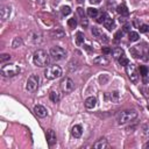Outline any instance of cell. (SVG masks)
Segmentation results:
<instances>
[{
	"mask_svg": "<svg viewBox=\"0 0 149 149\" xmlns=\"http://www.w3.org/2000/svg\"><path fill=\"white\" fill-rule=\"evenodd\" d=\"M33 62L36 66L40 68H48V65L50 64V55L43 50V49H38L34 52L33 56Z\"/></svg>",
	"mask_w": 149,
	"mask_h": 149,
	"instance_id": "cell-1",
	"label": "cell"
},
{
	"mask_svg": "<svg viewBox=\"0 0 149 149\" xmlns=\"http://www.w3.org/2000/svg\"><path fill=\"white\" fill-rule=\"evenodd\" d=\"M137 118V112L135 109H126L121 111L116 115V121L119 125H125L130 121H134Z\"/></svg>",
	"mask_w": 149,
	"mask_h": 149,
	"instance_id": "cell-2",
	"label": "cell"
},
{
	"mask_svg": "<svg viewBox=\"0 0 149 149\" xmlns=\"http://www.w3.org/2000/svg\"><path fill=\"white\" fill-rule=\"evenodd\" d=\"M62 74H63V71H62L61 66H58V65L48 66V68L45 69V71H44V77H45L47 79H50V80L57 79V78L62 77Z\"/></svg>",
	"mask_w": 149,
	"mask_h": 149,
	"instance_id": "cell-3",
	"label": "cell"
},
{
	"mask_svg": "<svg viewBox=\"0 0 149 149\" xmlns=\"http://www.w3.org/2000/svg\"><path fill=\"white\" fill-rule=\"evenodd\" d=\"M20 71H21L20 66H17L16 64H13V63H8L1 68V73L5 77H14V76L19 74Z\"/></svg>",
	"mask_w": 149,
	"mask_h": 149,
	"instance_id": "cell-4",
	"label": "cell"
},
{
	"mask_svg": "<svg viewBox=\"0 0 149 149\" xmlns=\"http://www.w3.org/2000/svg\"><path fill=\"white\" fill-rule=\"evenodd\" d=\"M126 72L128 74V78L130 79V81L133 83H137L139 81V71H137V68L135 66V64H127L126 65Z\"/></svg>",
	"mask_w": 149,
	"mask_h": 149,
	"instance_id": "cell-5",
	"label": "cell"
},
{
	"mask_svg": "<svg viewBox=\"0 0 149 149\" xmlns=\"http://www.w3.org/2000/svg\"><path fill=\"white\" fill-rule=\"evenodd\" d=\"M38 85H40V77H38L37 74H31V76L28 78V80H27L26 88H27V91H29V92H35V91L37 90Z\"/></svg>",
	"mask_w": 149,
	"mask_h": 149,
	"instance_id": "cell-6",
	"label": "cell"
},
{
	"mask_svg": "<svg viewBox=\"0 0 149 149\" xmlns=\"http://www.w3.org/2000/svg\"><path fill=\"white\" fill-rule=\"evenodd\" d=\"M50 56H51L55 61H61V59H63V58L66 56V51H65L62 47L55 45V47H52V48L50 49Z\"/></svg>",
	"mask_w": 149,
	"mask_h": 149,
	"instance_id": "cell-7",
	"label": "cell"
},
{
	"mask_svg": "<svg viewBox=\"0 0 149 149\" xmlns=\"http://www.w3.org/2000/svg\"><path fill=\"white\" fill-rule=\"evenodd\" d=\"M61 88L64 93H70L74 90V83L71 78H65L61 83Z\"/></svg>",
	"mask_w": 149,
	"mask_h": 149,
	"instance_id": "cell-8",
	"label": "cell"
},
{
	"mask_svg": "<svg viewBox=\"0 0 149 149\" xmlns=\"http://www.w3.org/2000/svg\"><path fill=\"white\" fill-rule=\"evenodd\" d=\"M34 112H35V114H36L37 116H40V118H45L47 114H48L47 108H45L44 106H42V105H36V106L34 107Z\"/></svg>",
	"mask_w": 149,
	"mask_h": 149,
	"instance_id": "cell-9",
	"label": "cell"
},
{
	"mask_svg": "<svg viewBox=\"0 0 149 149\" xmlns=\"http://www.w3.org/2000/svg\"><path fill=\"white\" fill-rule=\"evenodd\" d=\"M47 141H48V144H49L50 147L56 143L57 136H56V133H55L52 129H48V132H47Z\"/></svg>",
	"mask_w": 149,
	"mask_h": 149,
	"instance_id": "cell-10",
	"label": "cell"
},
{
	"mask_svg": "<svg viewBox=\"0 0 149 149\" xmlns=\"http://www.w3.org/2000/svg\"><path fill=\"white\" fill-rule=\"evenodd\" d=\"M81 134H83V128H81L80 125H74V126H72V128H71V135H72L74 139H79V137L81 136Z\"/></svg>",
	"mask_w": 149,
	"mask_h": 149,
	"instance_id": "cell-11",
	"label": "cell"
},
{
	"mask_svg": "<svg viewBox=\"0 0 149 149\" xmlns=\"http://www.w3.org/2000/svg\"><path fill=\"white\" fill-rule=\"evenodd\" d=\"M119 93L116 91H113V92H108L105 94V99L107 101H111V102H116L119 100Z\"/></svg>",
	"mask_w": 149,
	"mask_h": 149,
	"instance_id": "cell-12",
	"label": "cell"
},
{
	"mask_svg": "<svg viewBox=\"0 0 149 149\" xmlns=\"http://www.w3.org/2000/svg\"><path fill=\"white\" fill-rule=\"evenodd\" d=\"M10 15V7L9 6H2L1 9H0V16H1V20L5 21L9 17Z\"/></svg>",
	"mask_w": 149,
	"mask_h": 149,
	"instance_id": "cell-13",
	"label": "cell"
},
{
	"mask_svg": "<svg viewBox=\"0 0 149 149\" xmlns=\"http://www.w3.org/2000/svg\"><path fill=\"white\" fill-rule=\"evenodd\" d=\"M93 147L95 148V149H106V148H108V142H107V140L106 139H99L94 144H93Z\"/></svg>",
	"mask_w": 149,
	"mask_h": 149,
	"instance_id": "cell-14",
	"label": "cell"
},
{
	"mask_svg": "<svg viewBox=\"0 0 149 149\" xmlns=\"http://www.w3.org/2000/svg\"><path fill=\"white\" fill-rule=\"evenodd\" d=\"M93 63L95 65H104L105 66V65H108L109 61H108V58H106V56H98L93 59Z\"/></svg>",
	"mask_w": 149,
	"mask_h": 149,
	"instance_id": "cell-15",
	"label": "cell"
},
{
	"mask_svg": "<svg viewBox=\"0 0 149 149\" xmlns=\"http://www.w3.org/2000/svg\"><path fill=\"white\" fill-rule=\"evenodd\" d=\"M140 74L142 76L143 78V81L147 83L149 80V68L144 66V65H141L140 66Z\"/></svg>",
	"mask_w": 149,
	"mask_h": 149,
	"instance_id": "cell-16",
	"label": "cell"
},
{
	"mask_svg": "<svg viewBox=\"0 0 149 149\" xmlns=\"http://www.w3.org/2000/svg\"><path fill=\"white\" fill-rule=\"evenodd\" d=\"M97 105V99L94 97H88L85 99V107L88 108V109H92L94 108Z\"/></svg>",
	"mask_w": 149,
	"mask_h": 149,
	"instance_id": "cell-17",
	"label": "cell"
},
{
	"mask_svg": "<svg viewBox=\"0 0 149 149\" xmlns=\"http://www.w3.org/2000/svg\"><path fill=\"white\" fill-rule=\"evenodd\" d=\"M116 12H118L121 16H127V15L129 14L128 8H127L126 5H123V3H121V5H119V6L116 7Z\"/></svg>",
	"mask_w": 149,
	"mask_h": 149,
	"instance_id": "cell-18",
	"label": "cell"
},
{
	"mask_svg": "<svg viewBox=\"0 0 149 149\" xmlns=\"http://www.w3.org/2000/svg\"><path fill=\"white\" fill-rule=\"evenodd\" d=\"M51 36H52V38H63V37L65 36V33H64L62 29L56 28L55 30L51 31Z\"/></svg>",
	"mask_w": 149,
	"mask_h": 149,
	"instance_id": "cell-19",
	"label": "cell"
},
{
	"mask_svg": "<svg viewBox=\"0 0 149 149\" xmlns=\"http://www.w3.org/2000/svg\"><path fill=\"white\" fill-rule=\"evenodd\" d=\"M104 26H105V28H107L108 30H112V29L114 28V20H113L112 17L107 16V17L105 19V21H104Z\"/></svg>",
	"mask_w": 149,
	"mask_h": 149,
	"instance_id": "cell-20",
	"label": "cell"
},
{
	"mask_svg": "<svg viewBox=\"0 0 149 149\" xmlns=\"http://www.w3.org/2000/svg\"><path fill=\"white\" fill-rule=\"evenodd\" d=\"M49 98H50V100H51L52 102H58L59 99H61V95H59V93H58L57 91H50Z\"/></svg>",
	"mask_w": 149,
	"mask_h": 149,
	"instance_id": "cell-21",
	"label": "cell"
},
{
	"mask_svg": "<svg viewBox=\"0 0 149 149\" xmlns=\"http://www.w3.org/2000/svg\"><path fill=\"white\" fill-rule=\"evenodd\" d=\"M29 36H30V38H31V41H33L34 43H40V42H41V34H40V33L33 31V33L29 34Z\"/></svg>",
	"mask_w": 149,
	"mask_h": 149,
	"instance_id": "cell-22",
	"label": "cell"
},
{
	"mask_svg": "<svg viewBox=\"0 0 149 149\" xmlns=\"http://www.w3.org/2000/svg\"><path fill=\"white\" fill-rule=\"evenodd\" d=\"M84 40H85L84 33L77 31V34H76V43H77V45H81L84 43Z\"/></svg>",
	"mask_w": 149,
	"mask_h": 149,
	"instance_id": "cell-23",
	"label": "cell"
},
{
	"mask_svg": "<svg viewBox=\"0 0 149 149\" xmlns=\"http://www.w3.org/2000/svg\"><path fill=\"white\" fill-rule=\"evenodd\" d=\"M112 55H113V57L115 59H119L121 56H123V50L121 48H114L112 50Z\"/></svg>",
	"mask_w": 149,
	"mask_h": 149,
	"instance_id": "cell-24",
	"label": "cell"
},
{
	"mask_svg": "<svg viewBox=\"0 0 149 149\" xmlns=\"http://www.w3.org/2000/svg\"><path fill=\"white\" fill-rule=\"evenodd\" d=\"M87 15L90 17H97L98 16V9L97 8H93V7L87 8Z\"/></svg>",
	"mask_w": 149,
	"mask_h": 149,
	"instance_id": "cell-25",
	"label": "cell"
},
{
	"mask_svg": "<svg viewBox=\"0 0 149 149\" xmlns=\"http://www.w3.org/2000/svg\"><path fill=\"white\" fill-rule=\"evenodd\" d=\"M91 33H92V35L95 36V37H101V36H102V31H101L99 28H97V27H92V28H91Z\"/></svg>",
	"mask_w": 149,
	"mask_h": 149,
	"instance_id": "cell-26",
	"label": "cell"
},
{
	"mask_svg": "<svg viewBox=\"0 0 149 149\" xmlns=\"http://www.w3.org/2000/svg\"><path fill=\"white\" fill-rule=\"evenodd\" d=\"M128 38L130 42H135L139 40V34L136 31H129L128 33Z\"/></svg>",
	"mask_w": 149,
	"mask_h": 149,
	"instance_id": "cell-27",
	"label": "cell"
},
{
	"mask_svg": "<svg viewBox=\"0 0 149 149\" xmlns=\"http://www.w3.org/2000/svg\"><path fill=\"white\" fill-rule=\"evenodd\" d=\"M21 45H22V40H21L20 37H15V38L13 40V43H12V48L16 49V48H19V47H21Z\"/></svg>",
	"mask_w": 149,
	"mask_h": 149,
	"instance_id": "cell-28",
	"label": "cell"
},
{
	"mask_svg": "<svg viewBox=\"0 0 149 149\" xmlns=\"http://www.w3.org/2000/svg\"><path fill=\"white\" fill-rule=\"evenodd\" d=\"M68 26H69L71 29L76 28V26H77V20H76L74 17H72V19H69V20H68Z\"/></svg>",
	"mask_w": 149,
	"mask_h": 149,
	"instance_id": "cell-29",
	"label": "cell"
},
{
	"mask_svg": "<svg viewBox=\"0 0 149 149\" xmlns=\"http://www.w3.org/2000/svg\"><path fill=\"white\" fill-rule=\"evenodd\" d=\"M118 61H119V64H120V65H123V66H126L127 64H129V59H128V58H126L125 56H121Z\"/></svg>",
	"mask_w": 149,
	"mask_h": 149,
	"instance_id": "cell-30",
	"label": "cell"
},
{
	"mask_svg": "<svg viewBox=\"0 0 149 149\" xmlns=\"http://www.w3.org/2000/svg\"><path fill=\"white\" fill-rule=\"evenodd\" d=\"M61 12H62L63 15H69V14L71 13V8H70L69 6H62Z\"/></svg>",
	"mask_w": 149,
	"mask_h": 149,
	"instance_id": "cell-31",
	"label": "cell"
},
{
	"mask_svg": "<svg viewBox=\"0 0 149 149\" xmlns=\"http://www.w3.org/2000/svg\"><path fill=\"white\" fill-rule=\"evenodd\" d=\"M107 16H108V15H107L106 13L100 14V15L98 16V19H97V22H98V23H104V21H105V19H106Z\"/></svg>",
	"mask_w": 149,
	"mask_h": 149,
	"instance_id": "cell-32",
	"label": "cell"
},
{
	"mask_svg": "<svg viewBox=\"0 0 149 149\" xmlns=\"http://www.w3.org/2000/svg\"><path fill=\"white\" fill-rule=\"evenodd\" d=\"M10 59V55L9 54H2L1 57H0V62L1 63H5L6 61H9Z\"/></svg>",
	"mask_w": 149,
	"mask_h": 149,
	"instance_id": "cell-33",
	"label": "cell"
},
{
	"mask_svg": "<svg viewBox=\"0 0 149 149\" xmlns=\"http://www.w3.org/2000/svg\"><path fill=\"white\" fill-rule=\"evenodd\" d=\"M142 130H143V134H144L146 136H149V122H147V123L143 125Z\"/></svg>",
	"mask_w": 149,
	"mask_h": 149,
	"instance_id": "cell-34",
	"label": "cell"
},
{
	"mask_svg": "<svg viewBox=\"0 0 149 149\" xmlns=\"http://www.w3.org/2000/svg\"><path fill=\"white\" fill-rule=\"evenodd\" d=\"M139 29H140L141 33H148L149 31V26L148 24H141L139 27Z\"/></svg>",
	"mask_w": 149,
	"mask_h": 149,
	"instance_id": "cell-35",
	"label": "cell"
},
{
	"mask_svg": "<svg viewBox=\"0 0 149 149\" xmlns=\"http://www.w3.org/2000/svg\"><path fill=\"white\" fill-rule=\"evenodd\" d=\"M122 36H123V31L119 30V31H116V33H115V35H114V40H115V41H119Z\"/></svg>",
	"mask_w": 149,
	"mask_h": 149,
	"instance_id": "cell-36",
	"label": "cell"
},
{
	"mask_svg": "<svg viewBox=\"0 0 149 149\" xmlns=\"http://www.w3.org/2000/svg\"><path fill=\"white\" fill-rule=\"evenodd\" d=\"M130 54H132L135 58H139L140 55H141V52H137V51H136V48H132V49H130Z\"/></svg>",
	"mask_w": 149,
	"mask_h": 149,
	"instance_id": "cell-37",
	"label": "cell"
},
{
	"mask_svg": "<svg viewBox=\"0 0 149 149\" xmlns=\"http://www.w3.org/2000/svg\"><path fill=\"white\" fill-rule=\"evenodd\" d=\"M102 54H104V55L112 54V49H111V48H108V47H104V48H102Z\"/></svg>",
	"mask_w": 149,
	"mask_h": 149,
	"instance_id": "cell-38",
	"label": "cell"
},
{
	"mask_svg": "<svg viewBox=\"0 0 149 149\" xmlns=\"http://www.w3.org/2000/svg\"><path fill=\"white\" fill-rule=\"evenodd\" d=\"M77 10H78V14H79V15H80L83 19H85V12H84V9H83L81 7H79Z\"/></svg>",
	"mask_w": 149,
	"mask_h": 149,
	"instance_id": "cell-39",
	"label": "cell"
},
{
	"mask_svg": "<svg viewBox=\"0 0 149 149\" xmlns=\"http://www.w3.org/2000/svg\"><path fill=\"white\" fill-rule=\"evenodd\" d=\"M123 31H130V24L129 23H126L125 26H123Z\"/></svg>",
	"mask_w": 149,
	"mask_h": 149,
	"instance_id": "cell-40",
	"label": "cell"
},
{
	"mask_svg": "<svg viewBox=\"0 0 149 149\" xmlns=\"http://www.w3.org/2000/svg\"><path fill=\"white\" fill-rule=\"evenodd\" d=\"M87 24H88L87 20H86V19H83V21H81V26H83L84 28H86V27H87Z\"/></svg>",
	"mask_w": 149,
	"mask_h": 149,
	"instance_id": "cell-41",
	"label": "cell"
},
{
	"mask_svg": "<svg viewBox=\"0 0 149 149\" xmlns=\"http://www.w3.org/2000/svg\"><path fill=\"white\" fill-rule=\"evenodd\" d=\"M143 149H149V141L143 144Z\"/></svg>",
	"mask_w": 149,
	"mask_h": 149,
	"instance_id": "cell-42",
	"label": "cell"
},
{
	"mask_svg": "<svg viewBox=\"0 0 149 149\" xmlns=\"http://www.w3.org/2000/svg\"><path fill=\"white\" fill-rule=\"evenodd\" d=\"M91 3H100V0H90Z\"/></svg>",
	"mask_w": 149,
	"mask_h": 149,
	"instance_id": "cell-43",
	"label": "cell"
},
{
	"mask_svg": "<svg viewBox=\"0 0 149 149\" xmlns=\"http://www.w3.org/2000/svg\"><path fill=\"white\" fill-rule=\"evenodd\" d=\"M84 48H85L86 50H88V51H91V48H90V45H84Z\"/></svg>",
	"mask_w": 149,
	"mask_h": 149,
	"instance_id": "cell-44",
	"label": "cell"
},
{
	"mask_svg": "<svg viewBox=\"0 0 149 149\" xmlns=\"http://www.w3.org/2000/svg\"><path fill=\"white\" fill-rule=\"evenodd\" d=\"M148 55H149V50H148Z\"/></svg>",
	"mask_w": 149,
	"mask_h": 149,
	"instance_id": "cell-45",
	"label": "cell"
}]
</instances>
